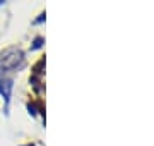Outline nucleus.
I'll return each mask as SVG.
<instances>
[{
	"instance_id": "1",
	"label": "nucleus",
	"mask_w": 154,
	"mask_h": 146,
	"mask_svg": "<svg viewBox=\"0 0 154 146\" xmlns=\"http://www.w3.org/2000/svg\"><path fill=\"white\" fill-rule=\"evenodd\" d=\"M11 88H12V83L9 79H4V81L0 83V93L5 96L7 101H9V96H11Z\"/></svg>"
}]
</instances>
